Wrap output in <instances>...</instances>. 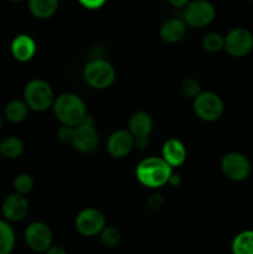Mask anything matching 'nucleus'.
<instances>
[{
  "label": "nucleus",
  "mask_w": 253,
  "mask_h": 254,
  "mask_svg": "<svg viewBox=\"0 0 253 254\" xmlns=\"http://www.w3.org/2000/svg\"><path fill=\"white\" fill-rule=\"evenodd\" d=\"M52 109L62 126L76 128L84 122L88 113L83 99L74 93H62L55 98Z\"/></svg>",
  "instance_id": "nucleus-1"
},
{
  "label": "nucleus",
  "mask_w": 253,
  "mask_h": 254,
  "mask_svg": "<svg viewBox=\"0 0 253 254\" xmlns=\"http://www.w3.org/2000/svg\"><path fill=\"white\" fill-rule=\"evenodd\" d=\"M174 169L161 156H149L136 165V180L149 189H159L168 185Z\"/></svg>",
  "instance_id": "nucleus-2"
},
{
  "label": "nucleus",
  "mask_w": 253,
  "mask_h": 254,
  "mask_svg": "<svg viewBox=\"0 0 253 254\" xmlns=\"http://www.w3.org/2000/svg\"><path fill=\"white\" fill-rule=\"evenodd\" d=\"M55 93L52 87L44 79H31L24 88V102L30 111L46 112L52 108L55 102Z\"/></svg>",
  "instance_id": "nucleus-3"
},
{
  "label": "nucleus",
  "mask_w": 253,
  "mask_h": 254,
  "mask_svg": "<svg viewBox=\"0 0 253 254\" xmlns=\"http://www.w3.org/2000/svg\"><path fill=\"white\" fill-rule=\"evenodd\" d=\"M83 78L92 88L106 89L116 81V69L107 60L93 59L84 66Z\"/></svg>",
  "instance_id": "nucleus-4"
},
{
  "label": "nucleus",
  "mask_w": 253,
  "mask_h": 254,
  "mask_svg": "<svg viewBox=\"0 0 253 254\" xmlns=\"http://www.w3.org/2000/svg\"><path fill=\"white\" fill-rule=\"evenodd\" d=\"M216 17V9L212 2L207 0L190 1L183 11V20L186 26L193 29H202L208 26Z\"/></svg>",
  "instance_id": "nucleus-5"
},
{
  "label": "nucleus",
  "mask_w": 253,
  "mask_h": 254,
  "mask_svg": "<svg viewBox=\"0 0 253 254\" xmlns=\"http://www.w3.org/2000/svg\"><path fill=\"white\" fill-rule=\"evenodd\" d=\"M193 112L201 121L216 122L225 112V103L215 92H201L193 99Z\"/></svg>",
  "instance_id": "nucleus-6"
},
{
  "label": "nucleus",
  "mask_w": 253,
  "mask_h": 254,
  "mask_svg": "<svg viewBox=\"0 0 253 254\" xmlns=\"http://www.w3.org/2000/svg\"><path fill=\"white\" fill-rule=\"evenodd\" d=\"M99 144V134L96 129V122L91 116H87L84 122L74 128L72 146L82 154H91Z\"/></svg>",
  "instance_id": "nucleus-7"
},
{
  "label": "nucleus",
  "mask_w": 253,
  "mask_h": 254,
  "mask_svg": "<svg viewBox=\"0 0 253 254\" xmlns=\"http://www.w3.org/2000/svg\"><path fill=\"white\" fill-rule=\"evenodd\" d=\"M221 171L231 181H243L251 173L248 158L237 151L227 153L221 160Z\"/></svg>",
  "instance_id": "nucleus-8"
},
{
  "label": "nucleus",
  "mask_w": 253,
  "mask_h": 254,
  "mask_svg": "<svg viewBox=\"0 0 253 254\" xmlns=\"http://www.w3.org/2000/svg\"><path fill=\"white\" fill-rule=\"evenodd\" d=\"M27 247L36 253H45L52 246V231L45 222H31L24 233Z\"/></svg>",
  "instance_id": "nucleus-9"
},
{
  "label": "nucleus",
  "mask_w": 253,
  "mask_h": 254,
  "mask_svg": "<svg viewBox=\"0 0 253 254\" xmlns=\"http://www.w3.org/2000/svg\"><path fill=\"white\" fill-rule=\"evenodd\" d=\"M225 50L233 57H243L253 50V35L245 27L230 30L225 36Z\"/></svg>",
  "instance_id": "nucleus-10"
},
{
  "label": "nucleus",
  "mask_w": 253,
  "mask_h": 254,
  "mask_svg": "<svg viewBox=\"0 0 253 254\" xmlns=\"http://www.w3.org/2000/svg\"><path fill=\"white\" fill-rule=\"evenodd\" d=\"M76 230L86 237H93L99 235L106 227V217L99 210L93 207L83 208L77 215L74 221Z\"/></svg>",
  "instance_id": "nucleus-11"
},
{
  "label": "nucleus",
  "mask_w": 253,
  "mask_h": 254,
  "mask_svg": "<svg viewBox=\"0 0 253 254\" xmlns=\"http://www.w3.org/2000/svg\"><path fill=\"white\" fill-rule=\"evenodd\" d=\"M134 149V136L128 129H119L113 131L107 140V151L112 158L123 159L128 156Z\"/></svg>",
  "instance_id": "nucleus-12"
},
{
  "label": "nucleus",
  "mask_w": 253,
  "mask_h": 254,
  "mask_svg": "<svg viewBox=\"0 0 253 254\" xmlns=\"http://www.w3.org/2000/svg\"><path fill=\"white\" fill-rule=\"evenodd\" d=\"M2 215L7 221L19 222L26 217L29 212V201L24 195L11 193L2 202Z\"/></svg>",
  "instance_id": "nucleus-13"
},
{
  "label": "nucleus",
  "mask_w": 253,
  "mask_h": 254,
  "mask_svg": "<svg viewBox=\"0 0 253 254\" xmlns=\"http://www.w3.org/2000/svg\"><path fill=\"white\" fill-rule=\"evenodd\" d=\"M10 50L14 59L19 62H29L36 55V42L30 35L20 34L12 39Z\"/></svg>",
  "instance_id": "nucleus-14"
},
{
  "label": "nucleus",
  "mask_w": 253,
  "mask_h": 254,
  "mask_svg": "<svg viewBox=\"0 0 253 254\" xmlns=\"http://www.w3.org/2000/svg\"><path fill=\"white\" fill-rule=\"evenodd\" d=\"M186 148L181 140L176 138H171L164 143L161 148V158L166 161L171 168L181 166L186 160Z\"/></svg>",
  "instance_id": "nucleus-15"
},
{
  "label": "nucleus",
  "mask_w": 253,
  "mask_h": 254,
  "mask_svg": "<svg viewBox=\"0 0 253 254\" xmlns=\"http://www.w3.org/2000/svg\"><path fill=\"white\" fill-rule=\"evenodd\" d=\"M154 121L146 112H135L128 121V130L134 139L149 138L153 133Z\"/></svg>",
  "instance_id": "nucleus-16"
},
{
  "label": "nucleus",
  "mask_w": 253,
  "mask_h": 254,
  "mask_svg": "<svg viewBox=\"0 0 253 254\" xmlns=\"http://www.w3.org/2000/svg\"><path fill=\"white\" fill-rule=\"evenodd\" d=\"M186 34V24L183 19H169L160 27V37L166 44H176L181 41Z\"/></svg>",
  "instance_id": "nucleus-17"
},
{
  "label": "nucleus",
  "mask_w": 253,
  "mask_h": 254,
  "mask_svg": "<svg viewBox=\"0 0 253 254\" xmlns=\"http://www.w3.org/2000/svg\"><path fill=\"white\" fill-rule=\"evenodd\" d=\"M59 0H29L30 12L37 19H50L59 9Z\"/></svg>",
  "instance_id": "nucleus-18"
},
{
  "label": "nucleus",
  "mask_w": 253,
  "mask_h": 254,
  "mask_svg": "<svg viewBox=\"0 0 253 254\" xmlns=\"http://www.w3.org/2000/svg\"><path fill=\"white\" fill-rule=\"evenodd\" d=\"M29 107L21 99H14L5 107V118L11 123H21L29 116Z\"/></svg>",
  "instance_id": "nucleus-19"
},
{
  "label": "nucleus",
  "mask_w": 253,
  "mask_h": 254,
  "mask_svg": "<svg viewBox=\"0 0 253 254\" xmlns=\"http://www.w3.org/2000/svg\"><path fill=\"white\" fill-rule=\"evenodd\" d=\"M233 254H253V231L247 230L238 233L232 241Z\"/></svg>",
  "instance_id": "nucleus-20"
},
{
  "label": "nucleus",
  "mask_w": 253,
  "mask_h": 254,
  "mask_svg": "<svg viewBox=\"0 0 253 254\" xmlns=\"http://www.w3.org/2000/svg\"><path fill=\"white\" fill-rule=\"evenodd\" d=\"M16 237L11 226L0 220V254H10L14 251Z\"/></svg>",
  "instance_id": "nucleus-21"
},
{
  "label": "nucleus",
  "mask_w": 253,
  "mask_h": 254,
  "mask_svg": "<svg viewBox=\"0 0 253 254\" xmlns=\"http://www.w3.org/2000/svg\"><path fill=\"white\" fill-rule=\"evenodd\" d=\"M24 141L17 136H7L6 139L1 141L0 144V151L1 155L9 159H16L24 153Z\"/></svg>",
  "instance_id": "nucleus-22"
},
{
  "label": "nucleus",
  "mask_w": 253,
  "mask_h": 254,
  "mask_svg": "<svg viewBox=\"0 0 253 254\" xmlns=\"http://www.w3.org/2000/svg\"><path fill=\"white\" fill-rule=\"evenodd\" d=\"M201 44H202L203 50L211 54H216L225 49V36L218 32H208L202 37Z\"/></svg>",
  "instance_id": "nucleus-23"
},
{
  "label": "nucleus",
  "mask_w": 253,
  "mask_h": 254,
  "mask_svg": "<svg viewBox=\"0 0 253 254\" xmlns=\"http://www.w3.org/2000/svg\"><path fill=\"white\" fill-rule=\"evenodd\" d=\"M99 236H101V242L103 243L104 247L108 248H116L122 241L121 232L112 226H106L99 233Z\"/></svg>",
  "instance_id": "nucleus-24"
},
{
  "label": "nucleus",
  "mask_w": 253,
  "mask_h": 254,
  "mask_svg": "<svg viewBox=\"0 0 253 254\" xmlns=\"http://www.w3.org/2000/svg\"><path fill=\"white\" fill-rule=\"evenodd\" d=\"M34 179L29 174H19L16 178L14 179V190L16 193L20 195H27L29 192H31V190L34 189Z\"/></svg>",
  "instance_id": "nucleus-25"
},
{
  "label": "nucleus",
  "mask_w": 253,
  "mask_h": 254,
  "mask_svg": "<svg viewBox=\"0 0 253 254\" xmlns=\"http://www.w3.org/2000/svg\"><path fill=\"white\" fill-rule=\"evenodd\" d=\"M201 92V83L195 77H188L181 82V93L188 98L195 99Z\"/></svg>",
  "instance_id": "nucleus-26"
},
{
  "label": "nucleus",
  "mask_w": 253,
  "mask_h": 254,
  "mask_svg": "<svg viewBox=\"0 0 253 254\" xmlns=\"http://www.w3.org/2000/svg\"><path fill=\"white\" fill-rule=\"evenodd\" d=\"M74 135V128L68 126H61L57 130V139L62 144H72Z\"/></svg>",
  "instance_id": "nucleus-27"
},
{
  "label": "nucleus",
  "mask_w": 253,
  "mask_h": 254,
  "mask_svg": "<svg viewBox=\"0 0 253 254\" xmlns=\"http://www.w3.org/2000/svg\"><path fill=\"white\" fill-rule=\"evenodd\" d=\"M164 203H165V198L160 193H155L148 200V208L151 211H158L163 207Z\"/></svg>",
  "instance_id": "nucleus-28"
},
{
  "label": "nucleus",
  "mask_w": 253,
  "mask_h": 254,
  "mask_svg": "<svg viewBox=\"0 0 253 254\" xmlns=\"http://www.w3.org/2000/svg\"><path fill=\"white\" fill-rule=\"evenodd\" d=\"M79 4L88 10H98L107 2V0H78Z\"/></svg>",
  "instance_id": "nucleus-29"
},
{
  "label": "nucleus",
  "mask_w": 253,
  "mask_h": 254,
  "mask_svg": "<svg viewBox=\"0 0 253 254\" xmlns=\"http://www.w3.org/2000/svg\"><path fill=\"white\" fill-rule=\"evenodd\" d=\"M180 184H181V176L179 175L178 173H175V171H173V174H171L170 178H169L168 185L173 186V188H178Z\"/></svg>",
  "instance_id": "nucleus-30"
},
{
  "label": "nucleus",
  "mask_w": 253,
  "mask_h": 254,
  "mask_svg": "<svg viewBox=\"0 0 253 254\" xmlns=\"http://www.w3.org/2000/svg\"><path fill=\"white\" fill-rule=\"evenodd\" d=\"M45 254H67V252L63 248L60 247V246H51V247L45 252Z\"/></svg>",
  "instance_id": "nucleus-31"
},
{
  "label": "nucleus",
  "mask_w": 253,
  "mask_h": 254,
  "mask_svg": "<svg viewBox=\"0 0 253 254\" xmlns=\"http://www.w3.org/2000/svg\"><path fill=\"white\" fill-rule=\"evenodd\" d=\"M168 1L174 7H185L190 2V0H168Z\"/></svg>",
  "instance_id": "nucleus-32"
},
{
  "label": "nucleus",
  "mask_w": 253,
  "mask_h": 254,
  "mask_svg": "<svg viewBox=\"0 0 253 254\" xmlns=\"http://www.w3.org/2000/svg\"><path fill=\"white\" fill-rule=\"evenodd\" d=\"M4 127V118H2V116H0V129Z\"/></svg>",
  "instance_id": "nucleus-33"
},
{
  "label": "nucleus",
  "mask_w": 253,
  "mask_h": 254,
  "mask_svg": "<svg viewBox=\"0 0 253 254\" xmlns=\"http://www.w3.org/2000/svg\"><path fill=\"white\" fill-rule=\"evenodd\" d=\"M10 1H12V2H21V1H24V0H10Z\"/></svg>",
  "instance_id": "nucleus-34"
},
{
  "label": "nucleus",
  "mask_w": 253,
  "mask_h": 254,
  "mask_svg": "<svg viewBox=\"0 0 253 254\" xmlns=\"http://www.w3.org/2000/svg\"><path fill=\"white\" fill-rule=\"evenodd\" d=\"M0 144H1V141H0ZM0 155H1V151H0Z\"/></svg>",
  "instance_id": "nucleus-35"
}]
</instances>
